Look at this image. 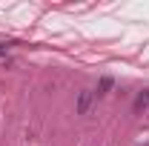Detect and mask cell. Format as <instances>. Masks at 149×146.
I'll return each mask as SVG.
<instances>
[{
  "label": "cell",
  "instance_id": "3",
  "mask_svg": "<svg viewBox=\"0 0 149 146\" xmlns=\"http://www.w3.org/2000/svg\"><path fill=\"white\" fill-rule=\"evenodd\" d=\"M109 89H112V77H100V83H97V89H95V97H103Z\"/></svg>",
  "mask_w": 149,
  "mask_h": 146
},
{
  "label": "cell",
  "instance_id": "1",
  "mask_svg": "<svg viewBox=\"0 0 149 146\" xmlns=\"http://www.w3.org/2000/svg\"><path fill=\"white\" fill-rule=\"evenodd\" d=\"M92 103H95V92L92 89H83L80 95H77V115H89V109H92Z\"/></svg>",
  "mask_w": 149,
  "mask_h": 146
},
{
  "label": "cell",
  "instance_id": "2",
  "mask_svg": "<svg viewBox=\"0 0 149 146\" xmlns=\"http://www.w3.org/2000/svg\"><path fill=\"white\" fill-rule=\"evenodd\" d=\"M149 106V89H143V92H138L135 95V103H132V112L135 115H141V112Z\"/></svg>",
  "mask_w": 149,
  "mask_h": 146
}]
</instances>
